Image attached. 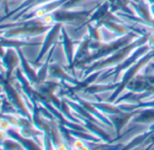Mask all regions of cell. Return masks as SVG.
I'll return each instance as SVG.
<instances>
[{
    "label": "cell",
    "mask_w": 154,
    "mask_h": 150,
    "mask_svg": "<svg viewBox=\"0 0 154 150\" xmlns=\"http://www.w3.org/2000/svg\"><path fill=\"white\" fill-rule=\"evenodd\" d=\"M47 29L48 26H44L42 22L38 21L37 19H29V21L25 22L21 26L6 30L2 36L6 38L19 40L22 38H28L31 36L40 34Z\"/></svg>",
    "instance_id": "1"
},
{
    "label": "cell",
    "mask_w": 154,
    "mask_h": 150,
    "mask_svg": "<svg viewBox=\"0 0 154 150\" xmlns=\"http://www.w3.org/2000/svg\"><path fill=\"white\" fill-rule=\"evenodd\" d=\"M0 84L3 87V92L8 100L10 101V103L14 106L19 116H22L26 118H28L31 120V115L29 110H27V107L20 96L17 90L11 84L10 81L8 80L4 74H0Z\"/></svg>",
    "instance_id": "2"
},
{
    "label": "cell",
    "mask_w": 154,
    "mask_h": 150,
    "mask_svg": "<svg viewBox=\"0 0 154 150\" xmlns=\"http://www.w3.org/2000/svg\"><path fill=\"white\" fill-rule=\"evenodd\" d=\"M20 62V58L17 52V49L14 47L6 48L5 54L1 59V63L5 70V77L8 80H11L12 73L17 68Z\"/></svg>",
    "instance_id": "3"
},
{
    "label": "cell",
    "mask_w": 154,
    "mask_h": 150,
    "mask_svg": "<svg viewBox=\"0 0 154 150\" xmlns=\"http://www.w3.org/2000/svg\"><path fill=\"white\" fill-rule=\"evenodd\" d=\"M17 52H18L19 58H20V62H21V66H22V71H23L24 75L26 77L28 82L31 83V85L37 87L39 85V80H38L37 73H35V71L29 65L28 62L26 61V59L25 58L23 52H21V48H17Z\"/></svg>",
    "instance_id": "4"
},
{
    "label": "cell",
    "mask_w": 154,
    "mask_h": 150,
    "mask_svg": "<svg viewBox=\"0 0 154 150\" xmlns=\"http://www.w3.org/2000/svg\"><path fill=\"white\" fill-rule=\"evenodd\" d=\"M7 133L11 138H13V139L17 140L18 143H20V145L23 146L24 149H39V146H37V145L31 138L22 136L16 130H13L10 128L7 131Z\"/></svg>",
    "instance_id": "5"
},
{
    "label": "cell",
    "mask_w": 154,
    "mask_h": 150,
    "mask_svg": "<svg viewBox=\"0 0 154 150\" xmlns=\"http://www.w3.org/2000/svg\"><path fill=\"white\" fill-rule=\"evenodd\" d=\"M59 27H60L59 25L55 26L50 31V33L47 34V36L45 37V42H44L43 47H42V49H41V52H40V53H39L37 59L35 60V62H38L41 60V58L45 55V53L47 52L48 48L50 47L51 44L53 43V41H54V38H55V35H56V34H57V31H58Z\"/></svg>",
    "instance_id": "6"
},
{
    "label": "cell",
    "mask_w": 154,
    "mask_h": 150,
    "mask_svg": "<svg viewBox=\"0 0 154 150\" xmlns=\"http://www.w3.org/2000/svg\"><path fill=\"white\" fill-rule=\"evenodd\" d=\"M1 111L4 114H11V115H19L17 113V111L16 110V109L14 108V106L10 103V101L8 100V98L6 97H2L1 98Z\"/></svg>",
    "instance_id": "7"
},
{
    "label": "cell",
    "mask_w": 154,
    "mask_h": 150,
    "mask_svg": "<svg viewBox=\"0 0 154 150\" xmlns=\"http://www.w3.org/2000/svg\"><path fill=\"white\" fill-rule=\"evenodd\" d=\"M2 148L6 150H18V149H24L23 146L18 143L17 140L11 138L9 136L6 138L2 145Z\"/></svg>",
    "instance_id": "8"
},
{
    "label": "cell",
    "mask_w": 154,
    "mask_h": 150,
    "mask_svg": "<svg viewBox=\"0 0 154 150\" xmlns=\"http://www.w3.org/2000/svg\"><path fill=\"white\" fill-rule=\"evenodd\" d=\"M10 123L3 117H0V129L4 130V131H8V129H10Z\"/></svg>",
    "instance_id": "9"
},
{
    "label": "cell",
    "mask_w": 154,
    "mask_h": 150,
    "mask_svg": "<svg viewBox=\"0 0 154 150\" xmlns=\"http://www.w3.org/2000/svg\"><path fill=\"white\" fill-rule=\"evenodd\" d=\"M25 22H18V23H10V24H0V30H8L12 27H16L18 26L23 25Z\"/></svg>",
    "instance_id": "10"
},
{
    "label": "cell",
    "mask_w": 154,
    "mask_h": 150,
    "mask_svg": "<svg viewBox=\"0 0 154 150\" xmlns=\"http://www.w3.org/2000/svg\"><path fill=\"white\" fill-rule=\"evenodd\" d=\"M83 1H85V0H67V1L63 4V7L65 8H71L72 6L77 5L78 3H81Z\"/></svg>",
    "instance_id": "11"
},
{
    "label": "cell",
    "mask_w": 154,
    "mask_h": 150,
    "mask_svg": "<svg viewBox=\"0 0 154 150\" xmlns=\"http://www.w3.org/2000/svg\"><path fill=\"white\" fill-rule=\"evenodd\" d=\"M5 51H6V48H4L1 44H0V72L3 74H5V70H4V68L1 63V59H2L3 55L5 54Z\"/></svg>",
    "instance_id": "12"
},
{
    "label": "cell",
    "mask_w": 154,
    "mask_h": 150,
    "mask_svg": "<svg viewBox=\"0 0 154 150\" xmlns=\"http://www.w3.org/2000/svg\"><path fill=\"white\" fill-rule=\"evenodd\" d=\"M8 136L7 131H4V130H1L0 129V146L2 147V145L4 143V141L6 140V138Z\"/></svg>",
    "instance_id": "13"
},
{
    "label": "cell",
    "mask_w": 154,
    "mask_h": 150,
    "mask_svg": "<svg viewBox=\"0 0 154 150\" xmlns=\"http://www.w3.org/2000/svg\"><path fill=\"white\" fill-rule=\"evenodd\" d=\"M3 2H5L4 0H0V6H1V4H2Z\"/></svg>",
    "instance_id": "14"
},
{
    "label": "cell",
    "mask_w": 154,
    "mask_h": 150,
    "mask_svg": "<svg viewBox=\"0 0 154 150\" xmlns=\"http://www.w3.org/2000/svg\"><path fill=\"white\" fill-rule=\"evenodd\" d=\"M133 1H134V2H137V3H139V2L140 1V0H133Z\"/></svg>",
    "instance_id": "15"
},
{
    "label": "cell",
    "mask_w": 154,
    "mask_h": 150,
    "mask_svg": "<svg viewBox=\"0 0 154 150\" xmlns=\"http://www.w3.org/2000/svg\"><path fill=\"white\" fill-rule=\"evenodd\" d=\"M4 1H5V2H8V1H9V0H4Z\"/></svg>",
    "instance_id": "16"
},
{
    "label": "cell",
    "mask_w": 154,
    "mask_h": 150,
    "mask_svg": "<svg viewBox=\"0 0 154 150\" xmlns=\"http://www.w3.org/2000/svg\"><path fill=\"white\" fill-rule=\"evenodd\" d=\"M0 74H3V73H1V72H0ZM4 75H5V74H4Z\"/></svg>",
    "instance_id": "17"
}]
</instances>
